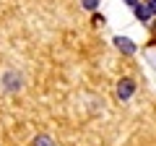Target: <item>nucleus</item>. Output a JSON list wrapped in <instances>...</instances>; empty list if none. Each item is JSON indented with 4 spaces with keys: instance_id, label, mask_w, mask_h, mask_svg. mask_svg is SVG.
Returning <instances> with one entry per match:
<instances>
[{
    "instance_id": "nucleus-1",
    "label": "nucleus",
    "mask_w": 156,
    "mask_h": 146,
    "mask_svg": "<svg viewBox=\"0 0 156 146\" xmlns=\"http://www.w3.org/2000/svg\"><path fill=\"white\" fill-rule=\"evenodd\" d=\"M21 86H23L21 73H16V71H5L3 73V89L5 91H18Z\"/></svg>"
},
{
    "instance_id": "nucleus-2",
    "label": "nucleus",
    "mask_w": 156,
    "mask_h": 146,
    "mask_svg": "<svg viewBox=\"0 0 156 146\" xmlns=\"http://www.w3.org/2000/svg\"><path fill=\"white\" fill-rule=\"evenodd\" d=\"M133 94H135V81L133 78H122L120 84H117V97H120L122 102H128Z\"/></svg>"
},
{
    "instance_id": "nucleus-3",
    "label": "nucleus",
    "mask_w": 156,
    "mask_h": 146,
    "mask_svg": "<svg viewBox=\"0 0 156 146\" xmlns=\"http://www.w3.org/2000/svg\"><path fill=\"white\" fill-rule=\"evenodd\" d=\"M115 47L120 52H125V55H133V52H135L133 39H128V37H115Z\"/></svg>"
},
{
    "instance_id": "nucleus-4",
    "label": "nucleus",
    "mask_w": 156,
    "mask_h": 146,
    "mask_svg": "<svg viewBox=\"0 0 156 146\" xmlns=\"http://www.w3.org/2000/svg\"><path fill=\"white\" fill-rule=\"evenodd\" d=\"M135 16H138L140 18V21H148V18H151V11H148V5H143V3H135Z\"/></svg>"
},
{
    "instance_id": "nucleus-5",
    "label": "nucleus",
    "mask_w": 156,
    "mask_h": 146,
    "mask_svg": "<svg viewBox=\"0 0 156 146\" xmlns=\"http://www.w3.org/2000/svg\"><path fill=\"white\" fill-rule=\"evenodd\" d=\"M31 146H55V141H52L50 136H37V138L31 141Z\"/></svg>"
},
{
    "instance_id": "nucleus-6",
    "label": "nucleus",
    "mask_w": 156,
    "mask_h": 146,
    "mask_svg": "<svg viewBox=\"0 0 156 146\" xmlns=\"http://www.w3.org/2000/svg\"><path fill=\"white\" fill-rule=\"evenodd\" d=\"M81 3H83L86 11H96V8H99V0H81Z\"/></svg>"
},
{
    "instance_id": "nucleus-7",
    "label": "nucleus",
    "mask_w": 156,
    "mask_h": 146,
    "mask_svg": "<svg viewBox=\"0 0 156 146\" xmlns=\"http://www.w3.org/2000/svg\"><path fill=\"white\" fill-rule=\"evenodd\" d=\"M146 5H148V11H151V16H156V0H148V3H146Z\"/></svg>"
}]
</instances>
